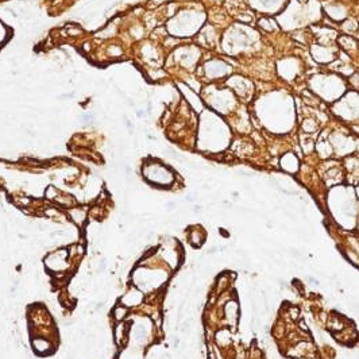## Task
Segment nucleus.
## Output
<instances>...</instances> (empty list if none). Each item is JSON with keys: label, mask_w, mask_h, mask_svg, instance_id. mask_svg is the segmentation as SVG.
I'll return each instance as SVG.
<instances>
[{"label": "nucleus", "mask_w": 359, "mask_h": 359, "mask_svg": "<svg viewBox=\"0 0 359 359\" xmlns=\"http://www.w3.org/2000/svg\"><path fill=\"white\" fill-rule=\"evenodd\" d=\"M120 301L126 306H137L142 301V293L139 290H137V289H131L126 296L122 297Z\"/></svg>", "instance_id": "nucleus-1"}, {"label": "nucleus", "mask_w": 359, "mask_h": 359, "mask_svg": "<svg viewBox=\"0 0 359 359\" xmlns=\"http://www.w3.org/2000/svg\"><path fill=\"white\" fill-rule=\"evenodd\" d=\"M224 312H225L227 319H228L232 324H235L236 320H238V313H239V308H238L236 301H228V303L225 304Z\"/></svg>", "instance_id": "nucleus-2"}, {"label": "nucleus", "mask_w": 359, "mask_h": 359, "mask_svg": "<svg viewBox=\"0 0 359 359\" xmlns=\"http://www.w3.org/2000/svg\"><path fill=\"white\" fill-rule=\"evenodd\" d=\"M69 215H70L72 220H73L74 223L81 224V223H84L87 213H85V211L84 209H81V208H74V209H72V211L69 212Z\"/></svg>", "instance_id": "nucleus-3"}, {"label": "nucleus", "mask_w": 359, "mask_h": 359, "mask_svg": "<svg viewBox=\"0 0 359 359\" xmlns=\"http://www.w3.org/2000/svg\"><path fill=\"white\" fill-rule=\"evenodd\" d=\"M216 340L220 346H227L231 343V335L227 329H222L216 334Z\"/></svg>", "instance_id": "nucleus-4"}, {"label": "nucleus", "mask_w": 359, "mask_h": 359, "mask_svg": "<svg viewBox=\"0 0 359 359\" xmlns=\"http://www.w3.org/2000/svg\"><path fill=\"white\" fill-rule=\"evenodd\" d=\"M32 346H34V348H35L37 351H39V352L47 351V348L50 347L49 341L45 340V339H35V340L32 341Z\"/></svg>", "instance_id": "nucleus-5"}, {"label": "nucleus", "mask_w": 359, "mask_h": 359, "mask_svg": "<svg viewBox=\"0 0 359 359\" xmlns=\"http://www.w3.org/2000/svg\"><path fill=\"white\" fill-rule=\"evenodd\" d=\"M127 315V308L126 306H122V305H118L115 309H113V317L116 319V320H122V319H124V316Z\"/></svg>", "instance_id": "nucleus-6"}, {"label": "nucleus", "mask_w": 359, "mask_h": 359, "mask_svg": "<svg viewBox=\"0 0 359 359\" xmlns=\"http://www.w3.org/2000/svg\"><path fill=\"white\" fill-rule=\"evenodd\" d=\"M203 240H204V236L201 235L199 231H193V232H192V235H190V242L193 243L194 246H200L201 243H203Z\"/></svg>", "instance_id": "nucleus-7"}, {"label": "nucleus", "mask_w": 359, "mask_h": 359, "mask_svg": "<svg viewBox=\"0 0 359 359\" xmlns=\"http://www.w3.org/2000/svg\"><path fill=\"white\" fill-rule=\"evenodd\" d=\"M115 336H116L118 343H120V341L123 340V336H124V325L123 324H119V325L116 327V329H115Z\"/></svg>", "instance_id": "nucleus-8"}, {"label": "nucleus", "mask_w": 359, "mask_h": 359, "mask_svg": "<svg viewBox=\"0 0 359 359\" xmlns=\"http://www.w3.org/2000/svg\"><path fill=\"white\" fill-rule=\"evenodd\" d=\"M284 331H285V328L282 327V325H277L274 328V336L275 338H282L284 336Z\"/></svg>", "instance_id": "nucleus-9"}, {"label": "nucleus", "mask_w": 359, "mask_h": 359, "mask_svg": "<svg viewBox=\"0 0 359 359\" xmlns=\"http://www.w3.org/2000/svg\"><path fill=\"white\" fill-rule=\"evenodd\" d=\"M289 315H290V317H292L293 320H297L298 319V309L297 308H294V306H290L289 308Z\"/></svg>", "instance_id": "nucleus-10"}, {"label": "nucleus", "mask_w": 359, "mask_h": 359, "mask_svg": "<svg viewBox=\"0 0 359 359\" xmlns=\"http://www.w3.org/2000/svg\"><path fill=\"white\" fill-rule=\"evenodd\" d=\"M290 255H292L293 258H296V259H301V258H303V255L298 253V250H297V248H293V247L290 248Z\"/></svg>", "instance_id": "nucleus-11"}]
</instances>
